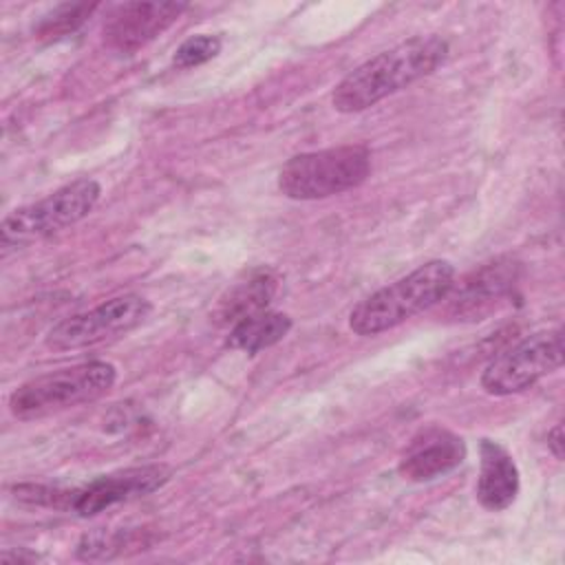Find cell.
<instances>
[{
	"label": "cell",
	"mask_w": 565,
	"mask_h": 565,
	"mask_svg": "<svg viewBox=\"0 0 565 565\" xmlns=\"http://www.w3.org/2000/svg\"><path fill=\"white\" fill-rule=\"evenodd\" d=\"M448 57V42L439 35H415L399 42L344 75L333 88L338 113H360L384 97L435 73Z\"/></svg>",
	"instance_id": "cell-1"
},
{
	"label": "cell",
	"mask_w": 565,
	"mask_h": 565,
	"mask_svg": "<svg viewBox=\"0 0 565 565\" xmlns=\"http://www.w3.org/2000/svg\"><path fill=\"white\" fill-rule=\"evenodd\" d=\"M455 285V267L435 258L395 282L362 298L349 313V327L358 335H377L441 302Z\"/></svg>",
	"instance_id": "cell-2"
},
{
	"label": "cell",
	"mask_w": 565,
	"mask_h": 565,
	"mask_svg": "<svg viewBox=\"0 0 565 565\" xmlns=\"http://www.w3.org/2000/svg\"><path fill=\"white\" fill-rule=\"evenodd\" d=\"M117 380V369L104 360L82 362L22 382L9 395V413L15 419H38L106 395Z\"/></svg>",
	"instance_id": "cell-3"
},
{
	"label": "cell",
	"mask_w": 565,
	"mask_h": 565,
	"mask_svg": "<svg viewBox=\"0 0 565 565\" xmlns=\"http://www.w3.org/2000/svg\"><path fill=\"white\" fill-rule=\"evenodd\" d=\"M371 172L364 143L294 154L278 172V190L296 201H318L358 188Z\"/></svg>",
	"instance_id": "cell-4"
},
{
	"label": "cell",
	"mask_w": 565,
	"mask_h": 565,
	"mask_svg": "<svg viewBox=\"0 0 565 565\" xmlns=\"http://www.w3.org/2000/svg\"><path fill=\"white\" fill-rule=\"evenodd\" d=\"M102 194L95 179H75L44 199L15 207L2 218L0 243L7 249H20L75 225L93 212Z\"/></svg>",
	"instance_id": "cell-5"
},
{
	"label": "cell",
	"mask_w": 565,
	"mask_h": 565,
	"mask_svg": "<svg viewBox=\"0 0 565 565\" xmlns=\"http://www.w3.org/2000/svg\"><path fill=\"white\" fill-rule=\"evenodd\" d=\"M563 364V329H543L497 353L481 373L488 395H514L532 388Z\"/></svg>",
	"instance_id": "cell-6"
},
{
	"label": "cell",
	"mask_w": 565,
	"mask_h": 565,
	"mask_svg": "<svg viewBox=\"0 0 565 565\" xmlns=\"http://www.w3.org/2000/svg\"><path fill=\"white\" fill-rule=\"evenodd\" d=\"M152 311L148 298L139 294H121L102 305L60 320L44 338L53 351H77L95 347L137 329Z\"/></svg>",
	"instance_id": "cell-7"
},
{
	"label": "cell",
	"mask_w": 565,
	"mask_h": 565,
	"mask_svg": "<svg viewBox=\"0 0 565 565\" xmlns=\"http://www.w3.org/2000/svg\"><path fill=\"white\" fill-rule=\"evenodd\" d=\"M172 477L166 463H150L102 475L82 488H71L68 510L79 516H95L117 503L146 497L163 488Z\"/></svg>",
	"instance_id": "cell-8"
},
{
	"label": "cell",
	"mask_w": 565,
	"mask_h": 565,
	"mask_svg": "<svg viewBox=\"0 0 565 565\" xmlns=\"http://www.w3.org/2000/svg\"><path fill=\"white\" fill-rule=\"evenodd\" d=\"M185 9V2L135 0L117 4L104 22V42L121 55H132L172 26Z\"/></svg>",
	"instance_id": "cell-9"
},
{
	"label": "cell",
	"mask_w": 565,
	"mask_h": 565,
	"mask_svg": "<svg viewBox=\"0 0 565 565\" xmlns=\"http://www.w3.org/2000/svg\"><path fill=\"white\" fill-rule=\"evenodd\" d=\"M466 459V444L450 430H422L399 459V475L408 481L424 483L452 472Z\"/></svg>",
	"instance_id": "cell-10"
},
{
	"label": "cell",
	"mask_w": 565,
	"mask_h": 565,
	"mask_svg": "<svg viewBox=\"0 0 565 565\" xmlns=\"http://www.w3.org/2000/svg\"><path fill=\"white\" fill-rule=\"evenodd\" d=\"M479 479L477 499L490 512L510 508L519 494V468L505 446L492 439H481L479 446Z\"/></svg>",
	"instance_id": "cell-11"
},
{
	"label": "cell",
	"mask_w": 565,
	"mask_h": 565,
	"mask_svg": "<svg viewBox=\"0 0 565 565\" xmlns=\"http://www.w3.org/2000/svg\"><path fill=\"white\" fill-rule=\"evenodd\" d=\"M278 289V276L271 269H254L232 285L216 302L212 318L216 324H236L269 307Z\"/></svg>",
	"instance_id": "cell-12"
},
{
	"label": "cell",
	"mask_w": 565,
	"mask_h": 565,
	"mask_svg": "<svg viewBox=\"0 0 565 565\" xmlns=\"http://www.w3.org/2000/svg\"><path fill=\"white\" fill-rule=\"evenodd\" d=\"M516 280V265L512 260H494L461 280L455 289L450 305L457 313H472L479 316L488 305L503 298Z\"/></svg>",
	"instance_id": "cell-13"
},
{
	"label": "cell",
	"mask_w": 565,
	"mask_h": 565,
	"mask_svg": "<svg viewBox=\"0 0 565 565\" xmlns=\"http://www.w3.org/2000/svg\"><path fill=\"white\" fill-rule=\"evenodd\" d=\"M289 329H291V318L287 313L265 309L230 327L227 347L254 355L280 342L289 333Z\"/></svg>",
	"instance_id": "cell-14"
},
{
	"label": "cell",
	"mask_w": 565,
	"mask_h": 565,
	"mask_svg": "<svg viewBox=\"0 0 565 565\" xmlns=\"http://www.w3.org/2000/svg\"><path fill=\"white\" fill-rule=\"evenodd\" d=\"M97 9L95 2H79V4H60L49 15L40 20L35 33L40 38H60L68 31H75L93 11Z\"/></svg>",
	"instance_id": "cell-15"
},
{
	"label": "cell",
	"mask_w": 565,
	"mask_h": 565,
	"mask_svg": "<svg viewBox=\"0 0 565 565\" xmlns=\"http://www.w3.org/2000/svg\"><path fill=\"white\" fill-rule=\"evenodd\" d=\"M221 46H223V42L218 35H207V33L190 35L188 40H183L177 46V51L172 55V64L177 68H192V66L205 64L221 53Z\"/></svg>",
	"instance_id": "cell-16"
},
{
	"label": "cell",
	"mask_w": 565,
	"mask_h": 565,
	"mask_svg": "<svg viewBox=\"0 0 565 565\" xmlns=\"http://www.w3.org/2000/svg\"><path fill=\"white\" fill-rule=\"evenodd\" d=\"M563 426L561 424H556L550 433H547V448H550V452L561 461L563 459Z\"/></svg>",
	"instance_id": "cell-17"
}]
</instances>
